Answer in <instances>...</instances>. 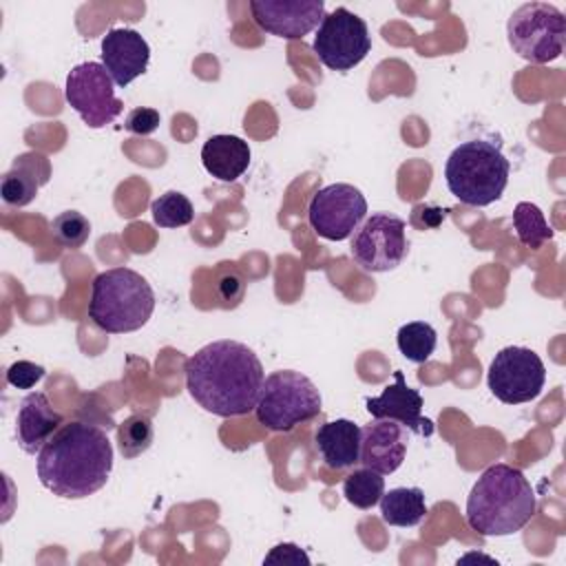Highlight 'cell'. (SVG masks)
Here are the masks:
<instances>
[{
	"instance_id": "6da1fadb",
	"label": "cell",
	"mask_w": 566,
	"mask_h": 566,
	"mask_svg": "<svg viewBox=\"0 0 566 566\" xmlns=\"http://www.w3.org/2000/svg\"><path fill=\"white\" fill-rule=\"evenodd\" d=\"M184 371L192 400L221 418L254 411L265 380L259 356L248 345L230 338L197 349L186 360Z\"/></svg>"
},
{
	"instance_id": "7a4b0ae2",
	"label": "cell",
	"mask_w": 566,
	"mask_h": 566,
	"mask_svg": "<svg viewBox=\"0 0 566 566\" xmlns=\"http://www.w3.org/2000/svg\"><path fill=\"white\" fill-rule=\"evenodd\" d=\"M35 471L42 486L53 495L88 497L111 478L113 444L97 424L66 422L40 449Z\"/></svg>"
},
{
	"instance_id": "3957f363",
	"label": "cell",
	"mask_w": 566,
	"mask_h": 566,
	"mask_svg": "<svg viewBox=\"0 0 566 566\" xmlns=\"http://www.w3.org/2000/svg\"><path fill=\"white\" fill-rule=\"evenodd\" d=\"M537 497L526 475L511 464H491L471 486L467 522L484 537L522 531L535 515Z\"/></svg>"
},
{
	"instance_id": "277c9868",
	"label": "cell",
	"mask_w": 566,
	"mask_h": 566,
	"mask_svg": "<svg viewBox=\"0 0 566 566\" xmlns=\"http://www.w3.org/2000/svg\"><path fill=\"white\" fill-rule=\"evenodd\" d=\"M155 310L150 283L130 268L99 272L91 285L88 318L106 334H128L148 323Z\"/></svg>"
},
{
	"instance_id": "5b68a950",
	"label": "cell",
	"mask_w": 566,
	"mask_h": 566,
	"mask_svg": "<svg viewBox=\"0 0 566 566\" xmlns=\"http://www.w3.org/2000/svg\"><path fill=\"white\" fill-rule=\"evenodd\" d=\"M511 164L500 144L491 139H469L455 146L444 164L449 192L467 206L484 208L497 201L509 184Z\"/></svg>"
},
{
	"instance_id": "8992f818",
	"label": "cell",
	"mask_w": 566,
	"mask_h": 566,
	"mask_svg": "<svg viewBox=\"0 0 566 566\" xmlns=\"http://www.w3.org/2000/svg\"><path fill=\"white\" fill-rule=\"evenodd\" d=\"M321 394L305 374L279 369L263 380L254 413L259 424L265 429L287 433L316 418L321 413Z\"/></svg>"
},
{
	"instance_id": "52a82bcc",
	"label": "cell",
	"mask_w": 566,
	"mask_h": 566,
	"mask_svg": "<svg viewBox=\"0 0 566 566\" xmlns=\"http://www.w3.org/2000/svg\"><path fill=\"white\" fill-rule=\"evenodd\" d=\"M506 40L522 60L546 64L564 53L566 18L548 2H526L506 22Z\"/></svg>"
},
{
	"instance_id": "ba28073f",
	"label": "cell",
	"mask_w": 566,
	"mask_h": 566,
	"mask_svg": "<svg viewBox=\"0 0 566 566\" xmlns=\"http://www.w3.org/2000/svg\"><path fill=\"white\" fill-rule=\"evenodd\" d=\"M64 97L88 128H104L124 111L115 82L99 62L75 64L66 75Z\"/></svg>"
},
{
	"instance_id": "9c48e42d",
	"label": "cell",
	"mask_w": 566,
	"mask_h": 566,
	"mask_svg": "<svg viewBox=\"0 0 566 566\" xmlns=\"http://www.w3.org/2000/svg\"><path fill=\"white\" fill-rule=\"evenodd\" d=\"M312 46L327 69L349 71L371 51V35L360 15L347 7H336L332 13L323 15Z\"/></svg>"
},
{
	"instance_id": "30bf717a",
	"label": "cell",
	"mask_w": 566,
	"mask_h": 566,
	"mask_svg": "<svg viewBox=\"0 0 566 566\" xmlns=\"http://www.w3.org/2000/svg\"><path fill=\"white\" fill-rule=\"evenodd\" d=\"M546 382V367L542 358L520 345H509L500 349L486 374V385L491 394L504 405H522L535 400Z\"/></svg>"
},
{
	"instance_id": "8fae6325",
	"label": "cell",
	"mask_w": 566,
	"mask_h": 566,
	"mask_svg": "<svg viewBox=\"0 0 566 566\" xmlns=\"http://www.w3.org/2000/svg\"><path fill=\"white\" fill-rule=\"evenodd\" d=\"M405 219L376 212L367 217L352 239V256L365 272H389L398 268L409 250Z\"/></svg>"
},
{
	"instance_id": "7c38bea8",
	"label": "cell",
	"mask_w": 566,
	"mask_h": 566,
	"mask_svg": "<svg viewBox=\"0 0 566 566\" xmlns=\"http://www.w3.org/2000/svg\"><path fill=\"white\" fill-rule=\"evenodd\" d=\"M367 217V201L352 184H329L314 192L307 206L312 230L327 241H343Z\"/></svg>"
},
{
	"instance_id": "4fadbf2b",
	"label": "cell",
	"mask_w": 566,
	"mask_h": 566,
	"mask_svg": "<svg viewBox=\"0 0 566 566\" xmlns=\"http://www.w3.org/2000/svg\"><path fill=\"white\" fill-rule=\"evenodd\" d=\"M252 20L265 33L296 40L321 24L325 15L323 0H252Z\"/></svg>"
},
{
	"instance_id": "5bb4252c",
	"label": "cell",
	"mask_w": 566,
	"mask_h": 566,
	"mask_svg": "<svg viewBox=\"0 0 566 566\" xmlns=\"http://www.w3.org/2000/svg\"><path fill=\"white\" fill-rule=\"evenodd\" d=\"M99 57L115 86L124 88L142 73H146L150 62V46L139 31L117 27L102 38Z\"/></svg>"
},
{
	"instance_id": "9a60e30c",
	"label": "cell",
	"mask_w": 566,
	"mask_h": 566,
	"mask_svg": "<svg viewBox=\"0 0 566 566\" xmlns=\"http://www.w3.org/2000/svg\"><path fill=\"white\" fill-rule=\"evenodd\" d=\"M407 453V431L400 422L376 418L360 429V464L382 475L394 473Z\"/></svg>"
},
{
	"instance_id": "2e32d148",
	"label": "cell",
	"mask_w": 566,
	"mask_h": 566,
	"mask_svg": "<svg viewBox=\"0 0 566 566\" xmlns=\"http://www.w3.org/2000/svg\"><path fill=\"white\" fill-rule=\"evenodd\" d=\"M367 411L374 418H389L411 429L418 436H431V420L422 418V396L409 387L402 371H394V385H387L380 396L365 400Z\"/></svg>"
},
{
	"instance_id": "e0dca14e",
	"label": "cell",
	"mask_w": 566,
	"mask_h": 566,
	"mask_svg": "<svg viewBox=\"0 0 566 566\" xmlns=\"http://www.w3.org/2000/svg\"><path fill=\"white\" fill-rule=\"evenodd\" d=\"M62 427V413L55 411L42 391H31L20 400L15 418V438L24 453L38 455L49 438Z\"/></svg>"
},
{
	"instance_id": "ac0fdd59",
	"label": "cell",
	"mask_w": 566,
	"mask_h": 566,
	"mask_svg": "<svg viewBox=\"0 0 566 566\" xmlns=\"http://www.w3.org/2000/svg\"><path fill=\"white\" fill-rule=\"evenodd\" d=\"M49 177H51V166L42 153L18 155L0 184L2 201L15 208L29 206L35 199L38 190L49 181Z\"/></svg>"
},
{
	"instance_id": "d6986e66",
	"label": "cell",
	"mask_w": 566,
	"mask_h": 566,
	"mask_svg": "<svg viewBox=\"0 0 566 566\" xmlns=\"http://www.w3.org/2000/svg\"><path fill=\"white\" fill-rule=\"evenodd\" d=\"M314 444L325 467L334 471L360 462V427L354 420L336 418L323 422L314 436Z\"/></svg>"
},
{
	"instance_id": "ffe728a7",
	"label": "cell",
	"mask_w": 566,
	"mask_h": 566,
	"mask_svg": "<svg viewBox=\"0 0 566 566\" xmlns=\"http://www.w3.org/2000/svg\"><path fill=\"white\" fill-rule=\"evenodd\" d=\"M203 168L219 181H237L250 166V146L237 135H212L201 146Z\"/></svg>"
},
{
	"instance_id": "44dd1931",
	"label": "cell",
	"mask_w": 566,
	"mask_h": 566,
	"mask_svg": "<svg viewBox=\"0 0 566 566\" xmlns=\"http://www.w3.org/2000/svg\"><path fill=\"white\" fill-rule=\"evenodd\" d=\"M380 517L389 526H418L427 515L424 493L418 486H398L389 489L380 497Z\"/></svg>"
},
{
	"instance_id": "7402d4cb",
	"label": "cell",
	"mask_w": 566,
	"mask_h": 566,
	"mask_svg": "<svg viewBox=\"0 0 566 566\" xmlns=\"http://www.w3.org/2000/svg\"><path fill=\"white\" fill-rule=\"evenodd\" d=\"M385 493V478L382 473L374 471V469H354L349 475H345L343 480V495L345 500L356 506V509H371L380 502Z\"/></svg>"
},
{
	"instance_id": "603a6c76",
	"label": "cell",
	"mask_w": 566,
	"mask_h": 566,
	"mask_svg": "<svg viewBox=\"0 0 566 566\" xmlns=\"http://www.w3.org/2000/svg\"><path fill=\"white\" fill-rule=\"evenodd\" d=\"M513 228L522 245L537 250L542 248L548 239H553V228L548 226L544 212L531 203V201H520L513 210Z\"/></svg>"
},
{
	"instance_id": "cb8c5ba5",
	"label": "cell",
	"mask_w": 566,
	"mask_h": 566,
	"mask_svg": "<svg viewBox=\"0 0 566 566\" xmlns=\"http://www.w3.org/2000/svg\"><path fill=\"white\" fill-rule=\"evenodd\" d=\"M396 343L400 354L411 363H427L436 349L438 334L424 321H411L402 325L396 334Z\"/></svg>"
},
{
	"instance_id": "d4e9b609",
	"label": "cell",
	"mask_w": 566,
	"mask_h": 566,
	"mask_svg": "<svg viewBox=\"0 0 566 566\" xmlns=\"http://www.w3.org/2000/svg\"><path fill=\"white\" fill-rule=\"evenodd\" d=\"M155 427L148 413H130L117 424V444L126 460H133L150 449Z\"/></svg>"
},
{
	"instance_id": "484cf974",
	"label": "cell",
	"mask_w": 566,
	"mask_h": 566,
	"mask_svg": "<svg viewBox=\"0 0 566 566\" xmlns=\"http://www.w3.org/2000/svg\"><path fill=\"white\" fill-rule=\"evenodd\" d=\"M150 214L159 228H181L192 223L195 208L184 192L168 190L150 203Z\"/></svg>"
},
{
	"instance_id": "4316f807",
	"label": "cell",
	"mask_w": 566,
	"mask_h": 566,
	"mask_svg": "<svg viewBox=\"0 0 566 566\" xmlns=\"http://www.w3.org/2000/svg\"><path fill=\"white\" fill-rule=\"evenodd\" d=\"M51 234L62 248L77 250L91 237V221L77 210H64L57 217H53Z\"/></svg>"
},
{
	"instance_id": "83f0119b",
	"label": "cell",
	"mask_w": 566,
	"mask_h": 566,
	"mask_svg": "<svg viewBox=\"0 0 566 566\" xmlns=\"http://www.w3.org/2000/svg\"><path fill=\"white\" fill-rule=\"evenodd\" d=\"M46 369L42 365H35L31 360H15L7 369V382L15 389H31L44 378Z\"/></svg>"
},
{
	"instance_id": "f1b7e54d",
	"label": "cell",
	"mask_w": 566,
	"mask_h": 566,
	"mask_svg": "<svg viewBox=\"0 0 566 566\" xmlns=\"http://www.w3.org/2000/svg\"><path fill=\"white\" fill-rule=\"evenodd\" d=\"M159 111L155 108H146V106H139V108H133L124 122V128L128 133H135V135H150L159 128Z\"/></svg>"
},
{
	"instance_id": "f546056e",
	"label": "cell",
	"mask_w": 566,
	"mask_h": 566,
	"mask_svg": "<svg viewBox=\"0 0 566 566\" xmlns=\"http://www.w3.org/2000/svg\"><path fill=\"white\" fill-rule=\"evenodd\" d=\"M263 564H292V566L305 564V566H307V564H310V557H307V553H305L301 546L285 542V544H276V546L265 555Z\"/></svg>"
},
{
	"instance_id": "4dcf8cb0",
	"label": "cell",
	"mask_w": 566,
	"mask_h": 566,
	"mask_svg": "<svg viewBox=\"0 0 566 566\" xmlns=\"http://www.w3.org/2000/svg\"><path fill=\"white\" fill-rule=\"evenodd\" d=\"M217 290L221 294L223 301H232V305H237L243 296V290H245V281L239 272L230 270V274H223L217 283Z\"/></svg>"
}]
</instances>
